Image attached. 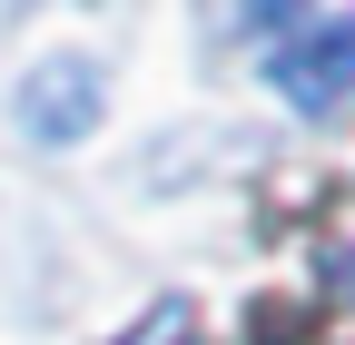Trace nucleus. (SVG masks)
<instances>
[{
	"mask_svg": "<svg viewBox=\"0 0 355 345\" xmlns=\"http://www.w3.org/2000/svg\"><path fill=\"white\" fill-rule=\"evenodd\" d=\"M266 79L286 89V109L326 118L355 99V10H316V20H286L266 39Z\"/></svg>",
	"mask_w": 355,
	"mask_h": 345,
	"instance_id": "obj_1",
	"label": "nucleus"
},
{
	"mask_svg": "<svg viewBox=\"0 0 355 345\" xmlns=\"http://www.w3.org/2000/svg\"><path fill=\"white\" fill-rule=\"evenodd\" d=\"M99 69H89V60H40L30 69V89H20V128H30V139H89V128H99Z\"/></svg>",
	"mask_w": 355,
	"mask_h": 345,
	"instance_id": "obj_2",
	"label": "nucleus"
},
{
	"mask_svg": "<svg viewBox=\"0 0 355 345\" xmlns=\"http://www.w3.org/2000/svg\"><path fill=\"white\" fill-rule=\"evenodd\" d=\"M119 345H198V316H188V306H178V296H168V306H148V316L128 326Z\"/></svg>",
	"mask_w": 355,
	"mask_h": 345,
	"instance_id": "obj_3",
	"label": "nucleus"
},
{
	"mask_svg": "<svg viewBox=\"0 0 355 345\" xmlns=\"http://www.w3.org/2000/svg\"><path fill=\"white\" fill-rule=\"evenodd\" d=\"M227 30H286V20H306V0H207Z\"/></svg>",
	"mask_w": 355,
	"mask_h": 345,
	"instance_id": "obj_4",
	"label": "nucleus"
},
{
	"mask_svg": "<svg viewBox=\"0 0 355 345\" xmlns=\"http://www.w3.org/2000/svg\"><path fill=\"white\" fill-rule=\"evenodd\" d=\"M336 286H345V296H355V247H336Z\"/></svg>",
	"mask_w": 355,
	"mask_h": 345,
	"instance_id": "obj_5",
	"label": "nucleus"
}]
</instances>
